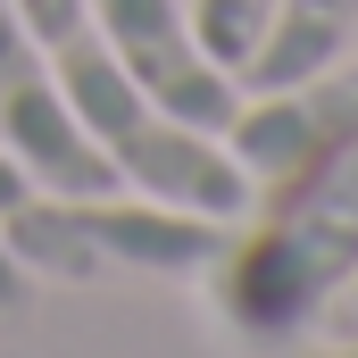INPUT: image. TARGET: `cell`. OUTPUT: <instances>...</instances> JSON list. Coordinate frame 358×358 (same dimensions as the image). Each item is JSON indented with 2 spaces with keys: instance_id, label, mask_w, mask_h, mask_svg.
<instances>
[{
  "instance_id": "30bf717a",
  "label": "cell",
  "mask_w": 358,
  "mask_h": 358,
  "mask_svg": "<svg viewBox=\"0 0 358 358\" xmlns=\"http://www.w3.org/2000/svg\"><path fill=\"white\" fill-rule=\"evenodd\" d=\"M8 308H25V267H17L8 242H0V317H8Z\"/></svg>"
},
{
  "instance_id": "6da1fadb",
  "label": "cell",
  "mask_w": 358,
  "mask_h": 358,
  "mask_svg": "<svg viewBox=\"0 0 358 358\" xmlns=\"http://www.w3.org/2000/svg\"><path fill=\"white\" fill-rule=\"evenodd\" d=\"M259 217L242 234H225V250L208 259V308L234 342L275 350L292 334H308L334 292L358 275V142L334 159L267 183V200H250Z\"/></svg>"
},
{
  "instance_id": "8992f818",
  "label": "cell",
  "mask_w": 358,
  "mask_h": 358,
  "mask_svg": "<svg viewBox=\"0 0 358 358\" xmlns=\"http://www.w3.org/2000/svg\"><path fill=\"white\" fill-rule=\"evenodd\" d=\"M342 142H358V67H342V59L283 92H242V108L225 125V150L242 159L250 183H283L334 159Z\"/></svg>"
},
{
  "instance_id": "8fae6325",
  "label": "cell",
  "mask_w": 358,
  "mask_h": 358,
  "mask_svg": "<svg viewBox=\"0 0 358 358\" xmlns=\"http://www.w3.org/2000/svg\"><path fill=\"white\" fill-rule=\"evenodd\" d=\"M25 192H34V176H25V167H17V159L0 150V217H8V208H17Z\"/></svg>"
},
{
  "instance_id": "52a82bcc",
  "label": "cell",
  "mask_w": 358,
  "mask_h": 358,
  "mask_svg": "<svg viewBox=\"0 0 358 358\" xmlns=\"http://www.w3.org/2000/svg\"><path fill=\"white\" fill-rule=\"evenodd\" d=\"M358 34V0H275L267 8V34H259V50L242 59V92H283L300 84V76H317V67H334L342 50H350Z\"/></svg>"
},
{
  "instance_id": "7c38bea8",
  "label": "cell",
  "mask_w": 358,
  "mask_h": 358,
  "mask_svg": "<svg viewBox=\"0 0 358 358\" xmlns=\"http://www.w3.org/2000/svg\"><path fill=\"white\" fill-rule=\"evenodd\" d=\"M334 325H350V334H358V275L334 292Z\"/></svg>"
},
{
  "instance_id": "ba28073f",
  "label": "cell",
  "mask_w": 358,
  "mask_h": 358,
  "mask_svg": "<svg viewBox=\"0 0 358 358\" xmlns=\"http://www.w3.org/2000/svg\"><path fill=\"white\" fill-rule=\"evenodd\" d=\"M267 8L275 0H192V34H200V50H208L225 76H242V59H250L259 34H267Z\"/></svg>"
},
{
  "instance_id": "9c48e42d",
  "label": "cell",
  "mask_w": 358,
  "mask_h": 358,
  "mask_svg": "<svg viewBox=\"0 0 358 358\" xmlns=\"http://www.w3.org/2000/svg\"><path fill=\"white\" fill-rule=\"evenodd\" d=\"M17 17L34 25V42H42V50H59V42H76V34L92 25V8H84V0H17Z\"/></svg>"
},
{
  "instance_id": "4fadbf2b",
  "label": "cell",
  "mask_w": 358,
  "mask_h": 358,
  "mask_svg": "<svg viewBox=\"0 0 358 358\" xmlns=\"http://www.w3.org/2000/svg\"><path fill=\"white\" fill-rule=\"evenodd\" d=\"M308 358H358V342H334V350H308Z\"/></svg>"
},
{
  "instance_id": "5b68a950",
  "label": "cell",
  "mask_w": 358,
  "mask_h": 358,
  "mask_svg": "<svg viewBox=\"0 0 358 358\" xmlns=\"http://www.w3.org/2000/svg\"><path fill=\"white\" fill-rule=\"evenodd\" d=\"M84 8L100 17L108 59L150 92L167 117L200 125V134H225V125H234L242 84L200 50V34H192V8H183V0H84Z\"/></svg>"
},
{
  "instance_id": "7a4b0ae2",
  "label": "cell",
  "mask_w": 358,
  "mask_h": 358,
  "mask_svg": "<svg viewBox=\"0 0 358 358\" xmlns=\"http://www.w3.org/2000/svg\"><path fill=\"white\" fill-rule=\"evenodd\" d=\"M50 67H59V92H67L76 125L92 134V150L117 167V183H134V192H150V200H167V208H192V217H217V225H242V217H250L259 183L242 176V159H234L217 134L167 117L150 92L108 59V42H100L92 25L76 42L50 50Z\"/></svg>"
},
{
  "instance_id": "3957f363",
  "label": "cell",
  "mask_w": 358,
  "mask_h": 358,
  "mask_svg": "<svg viewBox=\"0 0 358 358\" xmlns=\"http://www.w3.org/2000/svg\"><path fill=\"white\" fill-rule=\"evenodd\" d=\"M0 225H8V259L50 283L200 275L234 234V225L167 208V200H108V192H25Z\"/></svg>"
},
{
  "instance_id": "277c9868",
  "label": "cell",
  "mask_w": 358,
  "mask_h": 358,
  "mask_svg": "<svg viewBox=\"0 0 358 358\" xmlns=\"http://www.w3.org/2000/svg\"><path fill=\"white\" fill-rule=\"evenodd\" d=\"M0 150L42 192H117V167L76 125V108L59 92V67L34 42V25L17 17V0H0Z\"/></svg>"
}]
</instances>
